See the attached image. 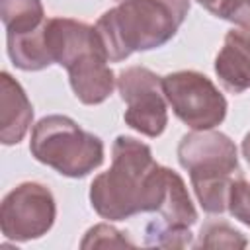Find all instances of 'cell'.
<instances>
[{
  "instance_id": "obj_14",
  "label": "cell",
  "mask_w": 250,
  "mask_h": 250,
  "mask_svg": "<svg viewBox=\"0 0 250 250\" xmlns=\"http://www.w3.org/2000/svg\"><path fill=\"white\" fill-rule=\"evenodd\" d=\"M195 248H244L246 238L227 221H209L201 227Z\"/></svg>"
},
{
  "instance_id": "obj_11",
  "label": "cell",
  "mask_w": 250,
  "mask_h": 250,
  "mask_svg": "<svg viewBox=\"0 0 250 250\" xmlns=\"http://www.w3.org/2000/svg\"><path fill=\"white\" fill-rule=\"evenodd\" d=\"M47 20L33 31L27 33H6L8 43V55L16 68L20 70H43L53 64L49 45H47V33H45Z\"/></svg>"
},
{
  "instance_id": "obj_3",
  "label": "cell",
  "mask_w": 250,
  "mask_h": 250,
  "mask_svg": "<svg viewBox=\"0 0 250 250\" xmlns=\"http://www.w3.org/2000/svg\"><path fill=\"white\" fill-rule=\"evenodd\" d=\"M178 160L188 170L201 209L209 215L227 211L232 180L240 174L234 141L221 131H191L178 145Z\"/></svg>"
},
{
  "instance_id": "obj_4",
  "label": "cell",
  "mask_w": 250,
  "mask_h": 250,
  "mask_svg": "<svg viewBox=\"0 0 250 250\" xmlns=\"http://www.w3.org/2000/svg\"><path fill=\"white\" fill-rule=\"evenodd\" d=\"M31 156L66 178H84L104 162V141L66 115L41 117L31 129Z\"/></svg>"
},
{
  "instance_id": "obj_15",
  "label": "cell",
  "mask_w": 250,
  "mask_h": 250,
  "mask_svg": "<svg viewBox=\"0 0 250 250\" xmlns=\"http://www.w3.org/2000/svg\"><path fill=\"white\" fill-rule=\"evenodd\" d=\"M191 230L189 229H178L170 227L166 221H150L145 229V244L156 246V248H186L193 246L191 242Z\"/></svg>"
},
{
  "instance_id": "obj_18",
  "label": "cell",
  "mask_w": 250,
  "mask_h": 250,
  "mask_svg": "<svg viewBox=\"0 0 250 250\" xmlns=\"http://www.w3.org/2000/svg\"><path fill=\"white\" fill-rule=\"evenodd\" d=\"M217 18L227 20L236 27H250V0H223Z\"/></svg>"
},
{
  "instance_id": "obj_8",
  "label": "cell",
  "mask_w": 250,
  "mask_h": 250,
  "mask_svg": "<svg viewBox=\"0 0 250 250\" xmlns=\"http://www.w3.org/2000/svg\"><path fill=\"white\" fill-rule=\"evenodd\" d=\"M107 57L102 45H96L84 53H80L68 66V80L74 96L86 104V105H98L105 102L115 84L117 78L107 64Z\"/></svg>"
},
{
  "instance_id": "obj_17",
  "label": "cell",
  "mask_w": 250,
  "mask_h": 250,
  "mask_svg": "<svg viewBox=\"0 0 250 250\" xmlns=\"http://www.w3.org/2000/svg\"><path fill=\"white\" fill-rule=\"evenodd\" d=\"M227 211L234 219H238L240 223L250 227V184L244 180L242 174H238L230 184Z\"/></svg>"
},
{
  "instance_id": "obj_13",
  "label": "cell",
  "mask_w": 250,
  "mask_h": 250,
  "mask_svg": "<svg viewBox=\"0 0 250 250\" xmlns=\"http://www.w3.org/2000/svg\"><path fill=\"white\" fill-rule=\"evenodd\" d=\"M0 16L6 33H27L47 20L41 0H0Z\"/></svg>"
},
{
  "instance_id": "obj_5",
  "label": "cell",
  "mask_w": 250,
  "mask_h": 250,
  "mask_svg": "<svg viewBox=\"0 0 250 250\" xmlns=\"http://www.w3.org/2000/svg\"><path fill=\"white\" fill-rule=\"evenodd\" d=\"M162 90L174 115L193 131L215 129L227 117L221 90L197 70H178L162 76Z\"/></svg>"
},
{
  "instance_id": "obj_6",
  "label": "cell",
  "mask_w": 250,
  "mask_h": 250,
  "mask_svg": "<svg viewBox=\"0 0 250 250\" xmlns=\"http://www.w3.org/2000/svg\"><path fill=\"white\" fill-rule=\"evenodd\" d=\"M57 219V203L51 189L39 182H21L10 189L0 205V229L4 238L27 242L51 230Z\"/></svg>"
},
{
  "instance_id": "obj_1",
  "label": "cell",
  "mask_w": 250,
  "mask_h": 250,
  "mask_svg": "<svg viewBox=\"0 0 250 250\" xmlns=\"http://www.w3.org/2000/svg\"><path fill=\"white\" fill-rule=\"evenodd\" d=\"M170 170L154 160L148 145L119 135L113 141L109 170L98 174L90 184V203L107 221L158 213L168 191Z\"/></svg>"
},
{
  "instance_id": "obj_20",
  "label": "cell",
  "mask_w": 250,
  "mask_h": 250,
  "mask_svg": "<svg viewBox=\"0 0 250 250\" xmlns=\"http://www.w3.org/2000/svg\"><path fill=\"white\" fill-rule=\"evenodd\" d=\"M240 148H242V156H244L246 162L250 164V131L244 135V139H242V146H240Z\"/></svg>"
},
{
  "instance_id": "obj_10",
  "label": "cell",
  "mask_w": 250,
  "mask_h": 250,
  "mask_svg": "<svg viewBox=\"0 0 250 250\" xmlns=\"http://www.w3.org/2000/svg\"><path fill=\"white\" fill-rule=\"evenodd\" d=\"M33 121V105L21 84L10 74H0V141L2 145H18L29 131Z\"/></svg>"
},
{
  "instance_id": "obj_16",
  "label": "cell",
  "mask_w": 250,
  "mask_h": 250,
  "mask_svg": "<svg viewBox=\"0 0 250 250\" xmlns=\"http://www.w3.org/2000/svg\"><path fill=\"white\" fill-rule=\"evenodd\" d=\"M127 232L117 230L115 227L107 225V223H100L94 225L92 229L86 230L80 246L82 248H96V246H129L135 248V242L129 240V236H125Z\"/></svg>"
},
{
  "instance_id": "obj_2",
  "label": "cell",
  "mask_w": 250,
  "mask_h": 250,
  "mask_svg": "<svg viewBox=\"0 0 250 250\" xmlns=\"http://www.w3.org/2000/svg\"><path fill=\"white\" fill-rule=\"evenodd\" d=\"M189 12V0H119L100 16L96 33L109 62L129 59L137 51L166 45Z\"/></svg>"
},
{
  "instance_id": "obj_9",
  "label": "cell",
  "mask_w": 250,
  "mask_h": 250,
  "mask_svg": "<svg viewBox=\"0 0 250 250\" xmlns=\"http://www.w3.org/2000/svg\"><path fill=\"white\" fill-rule=\"evenodd\" d=\"M215 74L230 94L250 90V27H234L225 35L215 57Z\"/></svg>"
},
{
  "instance_id": "obj_12",
  "label": "cell",
  "mask_w": 250,
  "mask_h": 250,
  "mask_svg": "<svg viewBox=\"0 0 250 250\" xmlns=\"http://www.w3.org/2000/svg\"><path fill=\"white\" fill-rule=\"evenodd\" d=\"M158 213H160L162 221H166L170 227H178V229H189L197 221V211L191 203L188 188H186L182 176L174 170H170L168 191H166L164 203Z\"/></svg>"
},
{
  "instance_id": "obj_19",
  "label": "cell",
  "mask_w": 250,
  "mask_h": 250,
  "mask_svg": "<svg viewBox=\"0 0 250 250\" xmlns=\"http://www.w3.org/2000/svg\"><path fill=\"white\" fill-rule=\"evenodd\" d=\"M197 4H201L205 10H209L213 16H217V12H219V8H221V4H223V0H195Z\"/></svg>"
},
{
  "instance_id": "obj_7",
  "label": "cell",
  "mask_w": 250,
  "mask_h": 250,
  "mask_svg": "<svg viewBox=\"0 0 250 250\" xmlns=\"http://www.w3.org/2000/svg\"><path fill=\"white\" fill-rule=\"evenodd\" d=\"M117 90L127 104L125 123L145 137H160L168 125L162 78L146 66H129L117 74Z\"/></svg>"
}]
</instances>
